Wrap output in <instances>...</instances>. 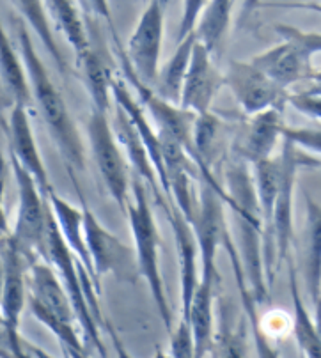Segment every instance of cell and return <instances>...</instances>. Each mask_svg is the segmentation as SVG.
I'll use <instances>...</instances> for the list:
<instances>
[{"label": "cell", "mask_w": 321, "mask_h": 358, "mask_svg": "<svg viewBox=\"0 0 321 358\" xmlns=\"http://www.w3.org/2000/svg\"><path fill=\"white\" fill-rule=\"evenodd\" d=\"M254 2H256V0H249V4H254Z\"/></svg>", "instance_id": "45"}, {"label": "cell", "mask_w": 321, "mask_h": 358, "mask_svg": "<svg viewBox=\"0 0 321 358\" xmlns=\"http://www.w3.org/2000/svg\"><path fill=\"white\" fill-rule=\"evenodd\" d=\"M287 103L293 105L294 110L304 114L306 117L314 119V121H321V96L311 94L307 91L290 92Z\"/></svg>", "instance_id": "37"}, {"label": "cell", "mask_w": 321, "mask_h": 358, "mask_svg": "<svg viewBox=\"0 0 321 358\" xmlns=\"http://www.w3.org/2000/svg\"><path fill=\"white\" fill-rule=\"evenodd\" d=\"M8 18L11 22L13 34L18 41L23 64L27 68L36 108L41 114L52 141L57 145L59 155H61L62 162L66 165V171L71 176L75 190H77L78 195H82V188L78 185V174L85 171V155L77 124L73 121L68 105H66L64 98L59 92L57 85L50 78V73H48L41 57L36 52L34 41H32L27 27H25V20L20 15H15V13L8 15Z\"/></svg>", "instance_id": "1"}, {"label": "cell", "mask_w": 321, "mask_h": 358, "mask_svg": "<svg viewBox=\"0 0 321 358\" xmlns=\"http://www.w3.org/2000/svg\"><path fill=\"white\" fill-rule=\"evenodd\" d=\"M148 2H150V0H148Z\"/></svg>", "instance_id": "47"}, {"label": "cell", "mask_w": 321, "mask_h": 358, "mask_svg": "<svg viewBox=\"0 0 321 358\" xmlns=\"http://www.w3.org/2000/svg\"><path fill=\"white\" fill-rule=\"evenodd\" d=\"M91 41L89 52L80 59L78 66L84 71V80L87 85L89 96L92 99V107L100 108V110L108 112L110 108V96H112V84H114L115 76L112 75L110 62H108V55L105 54L107 48L104 43Z\"/></svg>", "instance_id": "25"}, {"label": "cell", "mask_w": 321, "mask_h": 358, "mask_svg": "<svg viewBox=\"0 0 321 358\" xmlns=\"http://www.w3.org/2000/svg\"><path fill=\"white\" fill-rule=\"evenodd\" d=\"M224 248H226L227 255H229L231 268H233L234 278H236L238 293H240L241 300V309H243L245 317L249 321V331L250 337H252L254 350H256V358H280L279 351L271 346L270 336H268V331L264 330L263 324H261L259 316H257V300L256 296H254L249 280H247L243 266H241L240 254H238V245L233 241V236H231L229 231H227L226 240H224Z\"/></svg>", "instance_id": "19"}, {"label": "cell", "mask_w": 321, "mask_h": 358, "mask_svg": "<svg viewBox=\"0 0 321 358\" xmlns=\"http://www.w3.org/2000/svg\"><path fill=\"white\" fill-rule=\"evenodd\" d=\"M280 164H283V178H280L279 195L273 210L270 234L263 243L264 273H266L268 286L276 280L277 270L280 264L287 263L290 250L293 245V197L297 187V174L300 165V149L290 141L283 138V151H280Z\"/></svg>", "instance_id": "4"}, {"label": "cell", "mask_w": 321, "mask_h": 358, "mask_svg": "<svg viewBox=\"0 0 321 358\" xmlns=\"http://www.w3.org/2000/svg\"><path fill=\"white\" fill-rule=\"evenodd\" d=\"M164 2L150 0L135 25L127 46V59L141 80L153 87L160 73L162 43H164Z\"/></svg>", "instance_id": "11"}, {"label": "cell", "mask_w": 321, "mask_h": 358, "mask_svg": "<svg viewBox=\"0 0 321 358\" xmlns=\"http://www.w3.org/2000/svg\"><path fill=\"white\" fill-rule=\"evenodd\" d=\"M302 271L311 305L321 300V204L306 194V224L302 241Z\"/></svg>", "instance_id": "21"}, {"label": "cell", "mask_w": 321, "mask_h": 358, "mask_svg": "<svg viewBox=\"0 0 321 358\" xmlns=\"http://www.w3.org/2000/svg\"><path fill=\"white\" fill-rule=\"evenodd\" d=\"M302 358H304V357H302Z\"/></svg>", "instance_id": "48"}, {"label": "cell", "mask_w": 321, "mask_h": 358, "mask_svg": "<svg viewBox=\"0 0 321 358\" xmlns=\"http://www.w3.org/2000/svg\"><path fill=\"white\" fill-rule=\"evenodd\" d=\"M48 202H50L52 210H54L55 220H57L59 231H61L62 238L71 248L78 263L84 266L94 286L98 291H101V282L96 277L94 264H92L91 254H89L87 241H85V229H84V211L78 210L77 206H73L71 202L62 199L57 192L48 195Z\"/></svg>", "instance_id": "23"}, {"label": "cell", "mask_w": 321, "mask_h": 358, "mask_svg": "<svg viewBox=\"0 0 321 358\" xmlns=\"http://www.w3.org/2000/svg\"><path fill=\"white\" fill-rule=\"evenodd\" d=\"M105 328H107L108 334H110L112 346H114L115 357H117V358H134L130 353H128L127 346H124V343H122V341H121V337H119V334H117V331H115L114 324L108 323V321H105Z\"/></svg>", "instance_id": "39"}, {"label": "cell", "mask_w": 321, "mask_h": 358, "mask_svg": "<svg viewBox=\"0 0 321 358\" xmlns=\"http://www.w3.org/2000/svg\"><path fill=\"white\" fill-rule=\"evenodd\" d=\"M171 357L172 358H195V343L192 327L181 317L180 323L171 331Z\"/></svg>", "instance_id": "34"}, {"label": "cell", "mask_w": 321, "mask_h": 358, "mask_svg": "<svg viewBox=\"0 0 321 358\" xmlns=\"http://www.w3.org/2000/svg\"><path fill=\"white\" fill-rule=\"evenodd\" d=\"M165 217L171 222L174 243H176L178 261H180L181 317H187L201 280V266H197V259H201L199 243H197L194 227L185 218V215L181 213L176 204L171 208V211Z\"/></svg>", "instance_id": "16"}, {"label": "cell", "mask_w": 321, "mask_h": 358, "mask_svg": "<svg viewBox=\"0 0 321 358\" xmlns=\"http://www.w3.org/2000/svg\"><path fill=\"white\" fill-rule=\"evenodd\" d=\"M199 201L194 218V233L201 254V277H218L217 254L227 234L226 206L229 202L227 190L213 187L199 178Z\"/></svg>", "instance_id": "8"}, {"label": "cell", "mask_w": 321, "mask_h": 358, "mask_svg": "<svg viewBox=\"0 0 321 358\" xmlns=\"http://www.w3.org/2000/svg\"><path fill=\"white\" fill-rule=\"evenodd\" d=\"M87 138L105 188L121 213L127 215L131 197V179L121 152V144L115 137L114 124H110L108 119V112L92 107L87 121Z\"/></svg>", "instance_id": "6"}, {"label": "cell", "mask_w": 321, "mask_h": 358, "mask_svg": "<svg viewBox=\"0 0 321 358\" xmlns=\"http://www.w3.org/2000/svg\"><path fill=\"white\" fill-rule=\"evenodd\" d=\"M227 208L234 211L238 222V254L257 303L270 300L263 261V218L257 201L256 181L249 164L236 160L226 169Z\"/></svg>", "instance_id": "2"}, {"label": "cell", "mask_w": 321, "mask_h": 358, "mask_svg": "<svg viewBox=\"0 0 321 358\" xmlns=\"http://www.w3.org/2000/svg\"><path fill=\"white\" fill-rule=\"evenodd\" d=\"M9 167L15 176L18 188V208H16L15 227L9 236L16 243L29 263L46 257V231H48V213L50 202L43 195L34 181L18 162L9 157Z\"/></svg>", "instance_id": "5"}, {"label": "cell", "mask_w": 321, "mask_h": 358, "mask_svg": "<svg viewBox=\"0 0 321 358\" xmlns=\"http://www.w3.org/2000/svg\"><path fill=\"white\" fill-rule=\"evenodd\" d=\"M46 6L50 9V15L54 16L57 27L68 38L77 61H80L89 52L91 41H89V31L82 22L75 0H46Z\"/></svg>", "instance_id": "31"}, {"label": "cell", "mask_w": 321, "mask_h": 358, "mask_svg": "<svg viewBox=\"0 0 321 358\" xmlns=\"http://www.w3.org/2000/svg\"><path fill=\"white\" fill-rule=\"evenodd\" d=\"M78 197H80L82 211H84L85 241H87L98 280L101 282V277L114 275L121 282H135V278L141 277L135 250L127 247L114 233L101 225L98 217L85 204L84 195H78Z\"/></svg>", "instance_id": "9"}, {"label": "cell", "mask_w": 321, "mask_h": 358, "mask_svg": "<svg viewBox=\"0 0 321 358\" xmlns=\"http://www.w3.org/2000/svg\"><path fill=\"white\" fill-rule=\"evenodd\" d=\"M13 4L18 9L20 16H22L25 22L32 27V31L36 32V36L39 38V41L43 43L45 50L54 59L55 66H57L59 71L64 75L66 73V59L64 54L61 52L57 45V39L54 36V29H52L50 18H48V6H46V0H13Z\"/></svg>", "instance_id": "29"}, {"label": "cell", "mask_w": 321, "mask_h": 358, "mask_svg": "<svg viewBox=\"0 0 321 358\" xmlns=\"http://www.w3.org/2000/svg\"><path fill=\"white\" fill-rule=\"evenodd\" d=\"M115 50L119 52V66H121L124 82L130 85L135 94H138V101L145 108L148 115H151L158 131H167L176 141H180L194 160V124L197 115L183 108L181 105L171 103V101L162 98L151 85L141 80V76L131 68L127 55L121 54L122 50L119 43H115Z\"/></svg>", "instance_id": "7"}, {"label": "cell", "mask_w": 321, "mask_h": 358, "mask_svg": "<svg viewBox=\"0 0 321 358\" xmlns=\"http://www.w3.org/2000/svg\"><path fill=\"white\" fill-rule=\"evenodd\" d=\"M217 286L218 277H201L188 316L183 317L190 323L192 334H194L195 358H204L208 353H211L215 328H217L215 327L217 324V316H215Z\"/></svg>", "instance_id": "22"}, {"label": "cell", "mask_w": 321, "mask_h": 358, "mask_svg": "<svg viewBox=\"0 0 321 358\" xmlns=\"http://www.w3.org/2000/svg\"><path fill=\"white\" fill-rule=\"evenodd\" d=\"M273 8H287V9H309V11L321 13V4H307V2H283V4H268Z\"/></svg>", "instance_id": "40"}, {"label": "cell", "mask_w": 321, "mask_h": 358, "mask_svg": "<svg viewBox=\"0 0 321 358\" xmlns=\"http://www.w3.org/2000/svg\"><path fill=\"white\" fill-rule=\"evenodd\" d=\"M4 135L9 145V157L15 158L34 178L45 197L54 194L55 190L50 183L48 172H46L41 152H39L27 107L13 105L9 110V117L4 121Z\"/></svg>", "instance_id": "14"}, {"label": "cell", "mask_w": 321, "mask_h": 358, "mask_svg": "<svg viewBox=\"0 0 321 358\" xmlns=\"http://www.w3.org/2000/svg\"><path fill=\"white\" fill-rule=\"evenodd\" d=\"M222 85H226L224 75L217 69L210 52L197 41L183 92H181L180 105L187 110L194 112L195 115L206 114L211 110V103Z\"/></svg>", "instance_id": "15"}, {"label": "cell", "mask_w": 321, "mask_h": 358, "mask_svg": "<svg viewBox=\"0 0 321 358\" xmlns=\"http://www.w3.org/2000/svg\"><path fill=\"white\" fill-rule=\"evenodd\" d=\"M311 87L306 89L311 94H320L321 96V69L314 71V75L311 76Z\"/></svg>", "instance_id": "41"}, {"label": "cell", "mask_w": 321, "mask_h": 358, "mask_svg": "<svg viewBox=\"0 0 321 358\" xmlns=\"http://www.w3.org/2000/svg\"><path fill=\"white\" fill-rule=\"evenodd\" d=\"M29 287V261L9 233L2 236V331L20 334Z\"/></svg>", "instance_id": "13"}, {"label": "cell", "mask_w": 321, "mask_h": 358, "mask_svg": "<svg viewBox=\"0 0 321 358\" xmlns=\"http://www.w3.org/2000/svg\"><path fill=\"white\" fill-rule=\"evenodd\" d=\"M155 358H172V357H171V355L165 353L162 348H157V350H155Z\"/></svg>", "instance_id": "44"}, {"label": "cell", "mask_w": 321, "mask_h": 358, "mask_svg": "<svg viewBox=\"0 0 321 358\" xmlns=\"http://www.w3.org/2000/svg\"><path fill=\"white\" fill-rule=\"evenodd\" d=\"M25 346H27V350L31 351L32 355H34V358H54L50 353H46V351L43 350L41 346H38V344L31 343V341L25 339Z\"/></svg>", "instance_id": "42"}, {"label": "cell", "mask_w": 321, "mask_h": 358, "mask_svg": "<svg viewBox=\"0 0 321 358\" xmlns=\"http://www.w3.org/2000/svg\"><path fill=\"white\" fill-rule=\"evenodd\" d=\"M234 0H210L201 15L194 34L197 41L210 52L211 55L220 48L226 38L227 27L231 23V11Z\"/></svg>", "instance_id": "30"}, {"label": "cell", "mask_w": 321, "mask_h": 358, "mask_svg": "<svg viewBox=\"0 0 321 358\" xmlns=\"http://www.w3.org/2000/svg\"><path fill=\"white\" fill-rule=\"evenodd\" d=\"M287 275H290V293L294 307V339H297L300 350H302L304 358H321V337L316 330V324H314V317H311L302 293H300L299 275H297V270H294V264L291 261V257L287 259Z\"/></svg>", "instance_id": "28"}, {"label": "cell", "mask_w": 321, "mask_h": 358, "mask_svg": "<svg viewBox=\"0 0 321 358\" xmlns=\"http://www.w3.org/2000/svg\"><path fill=\"white\" fill-rule=\"evenodd\" d=\"M250 62L286 91H290L299 82L311 80V76L314 75L313 57L302 46L286 39L264 50L263 54L256 55Z\"/></svg>", "instance_id": "17"}, {"label": "cell", "mask_w": 321, "mask_h": 358, "mask_svg": "<svg viewBox=\"0 0 321 358\" xmlns=\"http://www.w3.org/2000/svg\"><path fill=\"white\" fill-rule=\"evenodd\" d=\"M195 43L197 39H195L194 32L178 41L176 52L169 57V61L162 66L160 73H158L157 84L153 85V89L171 103H181V92H183L188 69H190Z\"/></svg>", "instance_id": "26"}, {"label": "cell", "mask_w": 321, "mask_h": 358, "mask_svg": "<svg viewBox=\"0 0 321 358\" xmlns=\"http://www.w3.org/2000/svg\"><path fill=\"white\" fill-rule=\"evenodd\" d=\"M300 165H306V167H313V169H321V160H318V158H313L309 157L306 151H302L300 149Z\"/></svg>", "instance_id": "43"}, {"label": "cell", "mask_w": 321, "mask_h": 358, "mask_svg": "<svg viewBox=\"0 0 321 358\" xmlns=\"http://www.w3.org/2000/svg\"><path fill=\"white\" fill-rule=\"evenodd\" d=\"M64 357H66V358H69V357H68V355H64Z\"/></svg>", "instance_id": "46"}, {"label": "cell", "mask_w": 321, "mask_h": 358, "mask_svg": "<svg viewBox=\"0 0 321 358\" xmlns=\"http://www.w3.org/2000/svg\"><path fill=\"white\" fill-rule=\"evenodd\" d=\"M250 336L247 317H238L234 305L218 298L211 358H247V337Z\"/></svg>", "instance_id": "24"}, {"label": "cell", "mask_w": 321, "mask_h": 358, "mask_svg": "<svg viewBox=\"0 0 321 358\" xmlns=\"http://www.w3.org/2000/svg\"><path fill=\"white\" fill-rule=\"evenodd\" d=\"M224 82L247 117L271 108L283 110L290 98V91L276 84L250 61H231L229 68L224 73Z\"/></svg>", "instance_id": "10"}, {"label": "cell", "mask_w": 321, "mask_h": 358, "mask_svg": "<svg viewBox=\"0 0 321 358\" xmlns=\"http://www.w3.org/2000/svg\"><path fill=\"white\" fill-rule=\"evenodd\" d=\"M273 31L286 41H293L302 46L311 57L321 52V32H306L297 27H291V25H284V23L273 25Z\"/></svg>", "instance_id": "33"}, {"label": "cell", "mask_w": 321, "mask_h": 358, "mask_svg": "<svg viewBox=\"0 0 321 358\" xmlns=\"http://www.w3.org/2000/svg\"><path fill=\"white\" fill-rule=\"evenodd\" d=\"M0 64H2V87H4L6 96L11 99V107L22 105V107L31 108L34 105V96H32L27 68L23 64L22 55L16 54L15 46L11 45V39L6 34V31H2Z\"/></svg>", "instance_id": "27"}, {"label": "cell", "mask_w": 321, "mask_h": 358, "mask_svg": "<svg viewBox=\"0 0 321 358\" xmlns=\"http://www.w3.org/2000/svg\"><path fill=\"white\" fill-rule=\"evenodd\" d=\"M29 309H31V313L34 314V317L43 324V327L48 328V330L57 337L62 350L78 355H87L84 343H82L80 336H78V331L75 330V323L61 320V317L55 316V314L50 313L48 309H45L41 303H38V301L32 300V298H29Z\"/></svg>", "instance_id": "32"}, {"label": "cell", "mask_w": 321, "mask_h": 358, "mask_svg": "<svg viewBox=\"0 0 321 358\" xmlns=\"http://www.w3.org/2000/svg\"><path fill=\"white\" fill-rule=\"evenodd\" d=\"M85 4V11L94 15L96 18L105 20L107 23L112 25V13H110V4H108V0H84Z\"/></svg>", "instance_id": "38"}, {"label": "cell", "mask_w": 321, "mask_h": 358, "mask_svg": "<svg viewBox=\"0 0 321 358\" xmlns=\"http://www.w3.org/2000/svg\"><path fill=\"white\" fill-rule=\"evenodd\" d=\"M226 124L213 112L199 114L194 124V162L199 171V178L220 188L224 185L215 178L213 167L222 157Z\"/></svg>", "instance_id": "20"}, {"label": "cell", "mask_w": 321, "mask_h": 358, "mask_svg": "<svg viewBox=\"0 0 321 358\" xmlns=\"http://www.w3.org/2000/svg\"><path fill=\"white\" fill-rule=\"evenodd\" d=\"M284 141L293 142L302 151L321 155V128H291L286 126Z\"/></svg>", "instance_id": "35"}, {"label": "cell", "mask_w": 321, "mask_h": 358, "mask_svg": "<svg viewBox=\"0 0 321 358\" xmlns=\"http://www.w3.org/2000/svg\"><path fill=\"white\" fill-rule=\"evenodd\" d=\"M286 124L283 121V110L271 108L261 114L250 115L241 122L233 138V155L236 160L254 167L264 160L273 158L277 144L284 138Z\"/></svg>", "instance_id": "12"}, {"label": "cell", "mask_w": 321, "mask_h": 358, "mask_svg": "<svg viewBox=\"0 0 321 358\" xmlns=\"http://www.w3.org/2000/svg\"><path fill=\"white\" fill-rule=\"evenodd\" d=\"M127 217L130 220L138 273H141V278H144V282L148 284V289H150L158 314L164 321V327L171 334L174 330V321H172V310L171 305H169L164 278H162L160 271V255H158L160 234H158L157 222H155L153 211H151L148 187L137 176L131 179V197L130 202H128Z\"/></svg>", "instance_id": "3"}, {"label": "cell", "mask_w": 321, "mask_h": 358, "mask_svg": "<svg viewBox=\"0 0 321 358\" xmlns=\"http://www.w3.org/2000/svg\"><path fill=\"white\" fill-rule=\"evenodd\" d=\"M29 298L41 303L61 320L75 323L77 314L73 309L61 277L48 261L36 259L29 263Z\"/></svg>", "instance_id": "18"}, {"label": "cell", "mask_w": 321, "mask_h": 358, "mask_svg": "<svg viewBox=\"0 0 321 358\" xmlns=\"http://www.w3.org/2000/svg\"><path fill=\"white\" fill-rule=\"evenodd\" d=\"M208 2L210 0H183V15H181L180 31H178V41H181L195 31Z\"/></svg>", "instance_id": "36"}]
</instances>
